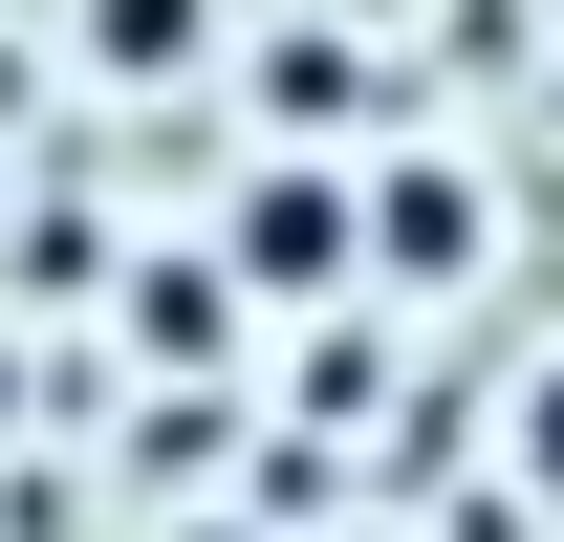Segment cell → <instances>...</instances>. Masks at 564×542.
<instances>
[{
    "mask_svg": "<svg viewBox=\"0 0 564 542\" xmlns=\"http://www.w3.org/2000/svg\"><path fill=\"white\" fill-rule=\"evenodd\" d=\"M217 282H239V304H326V282H369V261H348V174H326V152H261L239 217H217Z\"/></svg>",
    "mask_w": 564,
    "mask_h": 542,
    "instance_id": "6da1fadb",
    "label": "cell"
},
{
    "mask_svg": "<svg viewBox=\"0 0 564 542\" xmlns=\"http://www.w3.org/2000/svg\"><path fill=\"white\" fill-rule=\"evenodd\" d=\"M348 131H391V66H369L348 22H282L261 44V152H326L348 174Z\"/></svg>",
    "mask_w": 564,
    "mask_h": 542,
    "instance_id": "7a4b0ae2",
    "label": "cell"
},
{
    "mask_svg": "<svg viewBox=\"0 0 564 542\" xmlns=\"http://www.w3.org/2000/svg\"><path fill=\"white\" fill-rule=\"evenodd\" d=\"M66 44H87L109 87H196V66H217V0H66Z\"/></svg>",
    "mask_w": 564,
    "mask_h": 542,
    "instance_id": "277c9868",
    "label": "cell"
},
{
    "mask_svg": "<svg viewBox=\"0 0 564 542\" xmlns=\"http://www.w3.org/2000/svg\"><path fill=\"white\" fill-rule=\"evenodd\" d=\"M0 412H22V369H0Z\"/></svg>",
    "mask_w": 564,
    "mask_h": 542,
    "instance_id": "ba28073f",
    "label": "cell"
},
{
    "mask_svg": "<svg viewBox=\"0 0 564 542\" xmlns=\"http://www.w3.org/2000/svg\"><path fill=\"white\" fill-rule=\"evenodd\" d=\"M131 347L152 369H217V347H239V282L217 261H131Z\"/></svg>",
    "mask_w": 564,
    "mask_h": 542,
    "instance_id": "5b68a950",
    "label": "cell"
},
{
    "mask_svg": "<svg viewBox=\"0 0 564 542\" xmlns=\"http://www.w3.org/2000/svg\"><path fill=\"white\" fill-rule=\"evenodd\" d=\"M196 542H239V521H196Z\"/></svg>",
    "mask_w": 564,
    "mask_h": 542,
    "instance_id": "9c48e42d",
    "label": "cell"
},
{
    "mask_svg": "<svg viewBox=\"0 0 564 542\" xmlns=\"http://www.w3.org/2000/svg\"><path fill=\"white\" fill-rule=\"evenodd\" d=\"M521 477H564V369H543V391H521Z\"/></svg>",
    "mask_w": 564,
    "mask_h": 542,
    "instance_id": "8992f818",
    "label": "cell"
},
{
    "mask_svg": "<svg viewBox=\"0 0 564 542\" xmlns=\"http://www.w3.org/2000/svg\"><path fill=\"white\" fill-rule=\"evenodd\" d=\"M22 87H44V66H22V44H0V131H22Z\"/></svg>",
    "mask_w": 564,
    "mask_h": 542,
    "instance_id": "52a82bcc",
    "label": "cell"
},
{
    "mask_svg": "<svg viewBox=\"0 0 564 542\" xmlns=\"http://www.w3.org/2000/svg\"><path fill=\"white\" fill-rule=\"evenodd\" d=\"M348 261H391V282H456V261H478V196H456V174L413 152V174H369V196H348Z\"/></svg>",
    "mask_w": 564,
    "mask_h": 542,
    "instance_id": "3957f363",
    "label": "cell"
}]
</instances>
